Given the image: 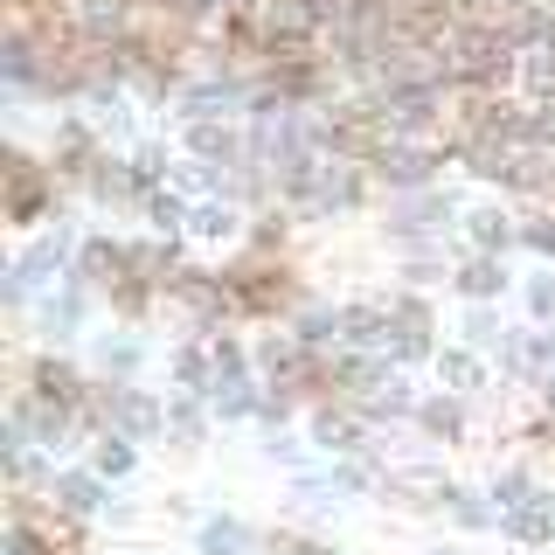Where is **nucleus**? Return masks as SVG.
<instances>
[{
	"instance_id": "nucleus-1",
	"label": "nucleus",
	"mask_w": 555,
	"mask_h": 555,
	"mask_svg": "<svg viewBox=\"0 0 555 555\" xmlns=\"http://www.w3.org/2000/svg\"><path fill=\"white\" fill-rule=\"evenodd\" d=\"M465 230V202L451 195V188H416V195H389L382 208V236L396 243V250H430V243L459 236Z\"/></svg>"
},
{
	"instance_id": "nucleus-2",
	"label": "nucleus",
	"mask_w": 555,
	"mask_h": 555,
	"mask_svg": "<svg viewBox=\"0 0 555 555\" xmlns=\"http://www.w3.org/2000/svg\"><path fill=\"white\" fill-rule=\"evenodd\" d=\"M91 424H98V430H126V438H139V444H160V438H167V396L139 389V382H104V375H98V389H91Z\"/></svg>"
},
{
	"instance_id": "nucleus-3",
	"label": "nucleus",
	"mask_w": 555,
	"mask_h": 555,
	"mask_svg": "<svg viewBox=\"0 0 555 555\" xmlns=\"http://www.w3.org/2000/svg\"><path fill=\"white\" fill-rule=\"evenodd\" d=\"M444 160H451L444 139H382L369 173H375V188H389V195H416V188H438Z\"/></svg>"
},
{
	"instance_id": "nucleus-4",
	"label": "nucleus",
	"mask_w": 555,
	"mask_h": 555,
	"mask_svg": "<svg viewBox=\"0 0 555 555\" xmlns=\"http://www.w3.org/2000/svg\"><path fill=\"white\" fill-rule=\"evenodd\" d=\"M56 202H63V173L49 167V153L35 160V153H22V146H14V153H8V216L28 230V222H49V216H63Z\"/></svg>"
},
{
	"instance_id": "nucleus-5",
	"label": "nucleus",
	"mask_w": 555,
	"mask_h": 555,
	"mask_svg": "<svg viewBox=\"0 0 555 555\" xmlns=\"http://www.w3.org/2000/svg\"><path fill=\"white\" fill-rule=\"evenodd\" d=\"M91 312H98V292L83 285V278H63L56 292L35 299V340L42 347H77L83 326H91Z\"/></svg>"
},
{
	"instance_id": "nucleus-6",
	"label": "nucleus",
	"mask_w": 555,
	"mask_h": 555,
	"mask_svg": "<svg viewBox=\"0 0 555 555\" xmlns=\"http://www.w3.org/2000/svg\"><path fill=\"white\" fill-rule=\"evenodd\" d=\"M389 312H396V340L389 354L403 361V369H416V361H438V312H430V299L416 285L389 292Z\"/></svg>"
},
{
	"instance_id": "nucleus-7",
	"label": "nucleus",
	"mask_w": 555,
	"mask_h": 555,
	"mask_svg": "<svg viewBox=\"0 0 555 555\" xmlns=\"http://www.w3.org/2000/svg\"><path fill=\"white\" fill-rule=\"evenodd\" d=\"M69 278H83L98 299H112V292L132 278V243L112 236V230H83V250H77V271Z\"/></svg>"
},
{
	"instance_id": "nucleus-8",
	"label": "nucleus",
	"mask_w": 555,
	"mask_h": 555,
	"mask_svg": "<svg viewBox=\"0 0 555 555\" xmlns=\"http://www.w3.org/2000/svg\"><path fill=\"white\" fill-rule=\"evenodd\" d=\"M118 486L98 473V465H63V473H49V507L69 514V520H104Z\"/></svg>"
},
{
	"instance_id": "nucleus-9",
	"label": "nucleus",
	"mask_w": 555,
	"mask_h": 555,
	"mask_svg": "<svg viewBox=\"0 0 555 555\" xmlns=\"http://www.w3.org/2000/svg\"><path fill=\"white\" fill-rule=\"evenodd\" d=\"M444 285L459 292L465 306H500L514 292V264H507V257H493V250H465L459 264H451Z\"/></svg>"
},
{
	"instance_id": "nucleus-10",
	"label": "nucleus",
	"mask_w": 555,
	"mask_h": 555,
	"mask_svg": "<svg viewBox=\"0 0 555 555\" xmlns=\"http://www.w3.org/2000/svg\"><path fill=\"white\" fill-rule=\"evenodd\" d=\"M146 354H153L146 334L118 320V326H104V334L91 340V375H104V382H139V375H146Z\"/></svg>"
},
{
	"instance_id": "nucleus-11",
	"label": "nucleus",
	"mask_w": 555,
	"mask_h": 555,
	"mask_svg": "<svg viewBox=\"0 0 555 555\" xmlns=\"http://www.w3.org/2000/svg\"><path fill=\"white\" fill-rule=\"evenodd\" d=\"M416 430H424V444H473V396H451V389H430L424 403L410 416Z\"/></svg>"
},
{
	"instance_id": "nucleus-12",
	"label": "nucleus",
	"mask_w": 555,
	"mask_h": 555,
	"mask_svg": "<svg viewBox=\"0 0 555 555\" xmlns=\"http://www.w3.org/2000/svg\"><path fill=\"white\" fill-rule=\"evenodd\" d=\"M250 236V216H243L236 195H202L195 216H188V243H208V250H230V243Z\"/></svg>"
},
{
	"instance_id": "nucleus-13",
	"label": "nucleus",
	"mask_w": 555,
	"mask_h": 555,
	"mask_svg": "<svg viewBox=\"0 0 555 555\" xmlns=\"http://www.w3.org/2000/svg\"><path fill=\"white\" fill-rule=\"evenodd\" d=\"M465 250H493V257H507L514 243H520V216L507 202H479V208H465V230H459Z\"/></svg>"
},
{
	"instance_id": "nucleus-14",
	"label": "nucleus",
	"mask_w": 555,
	"mask_h": 555,
	"mask_svg": "<svg viewBox=\"0 0 555 555\" xmlns=\"http://www.w3.org/2000/svg\"><path fill=\"white\" fill-rule=\"evenodd\" d=\"M430 375H438V389H451V396H479V389H493V361H486L479 347H465V340L438 347Z\"/></svg>"
},
{
	"instance_id": "nucleus-15",
	"label": "nucleus",
	"mask_w": 555,
	"mask_h": 555,
	"mask_svg": "<svg viewBox=\"0 0 555 555\" xmlns=\"http://www.w3.org/2000/svg\"><path fill=\"white\" fill-rule=\"evenodd\" d=\"M208 430H216V410L195 389H167V444L173 451H202Z\"/></svg>"
},
{
	"instance_id": "nucleus-16",
	"label": "nucleus",
	"mask_w": 555,
	"mask_h": 555,
	"mask_svg": "<svg viewBox=\"0 0 555 555\" xmlns=\"http://www.w3.org/2000/svg\"><path fill=\"white\" fill-rule=\"evenodd\" d=\"M500 534H507L514 548H555V493L548 486L534 500H520V507L500 514Z\"/></svg>"
},
{
	"instance_id": "nucleus-17",
	"label": "nucleus",
	"mask_w": 555,
	"mask_h": 555,
	"mask_svg": "<svg viewBox=\"0 0 555 555\" xmlns=\"http://www.w3.org/2000/svg\"><path fill=\"white\" fill-rule=\"evenodd\" d=\"M208 410H216V424H257L264 416V375H216V389H208Z\"/></svg>"
},
{
	"instance_id": "nucleus-18",
	"label": "nucleus",
	"mask_w": 555,
	"mask_h": 555,
	"mask_svg": "<svg viewBox=\"0 0 555 555\" xmlns=\"http://www.w3.org/2000/svg\"><path fill=\"white\" fill-rule=\"evenodd\" d=\"M195 548L202 555H264V534L243 514H202L195 520Z\"/></svg>"
},
{
	"instance_id": "nucleus-19",
	"label": "nucleus",
	"mask_w": 555,
	"mask_h": 555,
	"mask_svg": "<svg viewBox=\"0 0 555 555\" xmlns=\"http://www.w3.org/2000/svg\"><path fill=\"white\" fill-rule=\"evenodd\" d=\"M438 507L459 520L465 534H493V528H500L493 493H479V486H465V479H438Z\"/></svg>"
},
{
	"instance_id": "nucleus-20",
	"label": "nucleus",
	"mask_w": 555,
	"mask_h": 555,
	"mask_svg": "<svg viewBox=\"0 0 555 555\" xmlns=\"http://www.w3.org/2000/svg\"><path fill=\"white\" fill-rule=\"evenodd\" d=\"M167 389H195V396L216 389V347H208V334L202 340H181L167 354Z\"/></svg>"
},
{
	"instance_id": "nucleus-21",
	"label": "nucleus",
	"mask_w": 555,
	"mask_h": 555,
	"mask_svg": "<svg viewBox=\"0 0 555 555\" xmlns=\"http://www.w3.org/2000/svg\"><path fill=\"white\" fill-rule=\"evenodd\" d=\"M91 465L112 486H126L139 473V438H126V430H98V438H91Z\"/></svg>"
},
{
	"instance_id": "nucleus-22",
	"label": "nucleus",
	"mask_w": 555,
	"mask_h": 555,
	"mask_svg": "<svg viewBox=\"0 0 555 555\" xmlns=\"http://www.w3.org/2000/svg\"><path fill=\"white\" fill-rule=\"evenodd\" d=\"M507 334H514V326L500 320V306H465V312H459V340H465V347H479L486 361L500 354V340H507Z\"/></svg>"
},
{
	"instance_id": "nucleus-23",
	"label": "nucleus",
	"mask_w": 555,
	"mask_h": 555,
	"mask_svg": "<svg viewBox=\"0 0 555 555\" xmlns=\"http://www.w3.org/2000/svg\"><path fill=\"white\" fill-rule=\"evenodd\" d=\"M257 451H264L271 465H292V473H306V465H312V451H320V444H312V438H299L292 424H278V430H264V444H257Z\"/></svg>"
},
{
	"instance_id": "nucleus-24",
	"label": "nucleus",
	"mask_w": 555,
	"mask_h": 555,
	"mask_svg": "<svg viewBox=\"0 0 555 555\" xmlns=\"http://www.w3.org/2000/svg\"><path fill=\"white\" fill-rule=\"evenodd\" d=\"M486 493H493V507L507 514V507H520V500H534V493H542V479H534L528 465H500V473L486 479Z\"/></svg>"
},
{
	"instance_id": "nucleus-25",
	"label": "nucleus",
	"mask_w": 555,
	"mask_h": 555,
	"mask_svg": "<svg viewBox=\"0 0 555 555\" xmlns=\"http://www.w3.org/2000/svg\"><path fill=\"white\" fill-rule=\"evenodd\" d=\"M520 250H534L542 264H555V202H542L534 216H520Z\"/></svg>"
},
{
	"instance_id": "nucleus-26",
	"label": "nucleus",
	"mask_w": 555,
	"mask_h": 555,
	"mask_svg": "<svg viewBox=\"0 0 555 555\" xmlns=\"http://www.w3.org/2000/svg\"><path fill=\"white\" fill-rule=\"evenodd\" d=\"M520 299H528L534 326H555V271H528L520 278Z\"/></svg>"
},
{
	"instance_id": "nucleus-27",
	"label": "nucleus",
	"mask_w": 555,
	"mask_h": 555,
	"mask_svg": "<svg viewBox=\"0 0 555 555\" xmlns=\"http://www.w3.org/2000/svg\"><path fill=\"white\" fill-rule=\"evenodd\" d=\"M264 542H271V555H347L340 542H326V534H292V528L264 534Z\"/></svg>"
},
{
	"instance_id": "nucleus-28",
	"label": "nucleus",
	"mask_w": 555,
	"mask_h": 555,
	"mask_svg": "<svg viewBox=\"0 0 555 555\" xmlns=\"http://www.w3.org/2000/svg\"><path fill=\"white\" fill-rule=\"evenodd\" d=\"M534 403H542V410H548V416H555V369H548V375H542V382H534Z\"/></svg>"
},
{
	"instance_id": "nucleus-29",
	"label": "nucleus",
	"mask_w": 555,
	"mask_h": 555,
	"mask_svg": "<svg viewBox=\"0 0 555 555\" xmlns=\"http://www.w3.org/2000/svg\"><path fill=\"white\" fill-rule=\"evenodd\" d=\"M534 347H542V369H555V326H542V334H534Z\"/></svg>"
},
{
	"instance_id": "nucleus-30",
	"label": "nucleus",
	"mask_w": 555,
	"mask_h": 555,
	"mask_svg": "<svg viewBox=\"0 0 555 555\" xmlns=\"http://www.w3.org/2000/svg\"><path fill=\"white\" fill-rule=\"evenodd\" d=\"M430 555H465V548H430Z\"/></svg>"
},
{
	"instance_id": "nucleus-31",
	"label": "nucleus",
	"mask_w": 555,
	"mask_h": 555,
	"mask_svg": "<svg viewBox=\"0 0 555 555\" xmlns=\"http://www.w3.org/2000/svg\"><path fill=\"white\" fill-rule=\"evenodd\" d=\"M118 555H153V548H118Z\"/></svg>"
},
{
	"instance_id": "nucleus-32",
	"label": "nucleus",
	"mask_w": 555,
	"mask_h": 555,
	"mask_svg": "<svg viewBox=\"0 0 555 555\" xmlns=\"http://www.w3.org/2000/svg\"><path fill=\"white\" fill-rule=\"evenodd\" d=\"M195 555H202V548H195Z\"/></svg>"
}]
</instances>
